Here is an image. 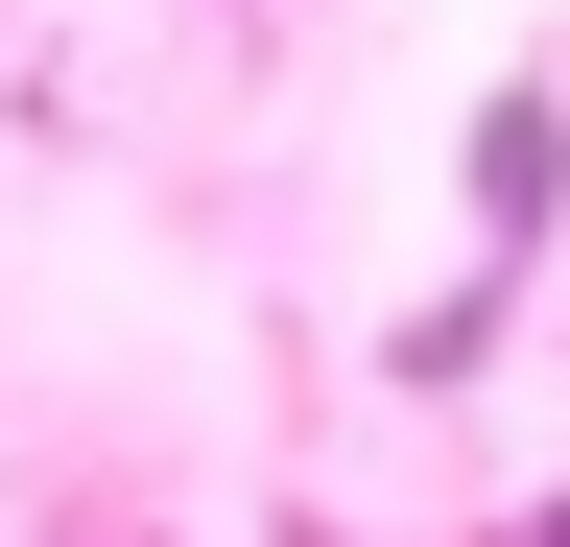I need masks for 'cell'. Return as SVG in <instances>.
Listing matches in <instances>:
<instances>
[{
  "mask_svg": "<svg viewBox=\"0 0 570 547\" xmlns=\"http://www.w3.org/2000/svg\"><path fill=\"white\" fill-rule=\"evenodd\" d=\"M452 215H475V286H523V262L570 238V96H547V72H499V96H475V144H452Z\"/></svg>",
  "mask_w": 570,
  "mask_h": 547,
  "instance_id": "6da1fadb",
  "label": "cell"
},
{
  "mask_svg": "<svg viewBox=\"0 0 570 547\" xmlns=\"http://www.w3.org/2000/svg\"><path fill=\"white\" fill-rule=\"evenodd\" d=\"M499 333H523V286H428V310L381 333V358H404V381H475V358H499Z\"/></svg>",
  "mask_w": 570,
  "mask_h": 547,
  "instance_id": "7a4b0ae2",
  "label": "cell"
},
{
  "mask_svg": "<svg viewBox=\"0 0 570 547\" xmlns=\"http://www.w3.org/2000/svg\"><path fill=\"white\" fill-rule=\"evenodd\" d=\"M523 547H570V500H523Z\"/></svg>",
  "mask_w": 570,
  "mask_h": 547,
  "instance_id": "3957f363",
  "label": "cell"
}]
</instances>
